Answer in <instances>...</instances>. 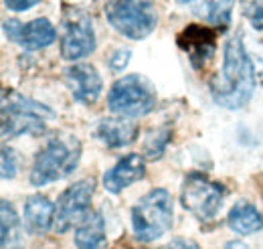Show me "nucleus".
<instances>
[{
    "instance_id": "1",
    "label": "nucleus",
    "mask_w": 263,
    "mask_h": 249,
    "mask_svg": "<svg viewBox=\"0 0 263 249\" xmlns=\"http://www.w3.org/2000/svg\"><path fill=\"white\" fill-rule=\"evenodd\" d=\"M253 87H255L253 63L243 47V41L239 37H233L225 45L221 71L211 81L213 97L219 105L237 110L251 99Z\"/></svg>"
},
{
    "instance_id": "2",
    "label": "nucleus",
    "mask_w": 263,
    "mask_h": 249,
    "mask_svg": "<svg viewBox=\"0 0 263 249\" xmlns=\"http://www.w3.org/2000/svg\"><path fill=\"white\" fill-rule=\"evenodd\" d=\"M79 156H81V144L77 138L73 136L53 138L34 158L31 183L34 187H43L63 176H69L77 168Z\"/></svg>"
},
{
    "instance_id": "3",
    "label": "nucleus",
    "mask_w": 263,
    "mask_h": 249,
    "mask_svg": "<svg viewBox=\"0 0 263 249\" xmlns=\"http://www.w3.org/2000/svg\"><path fill=\"white\" fill-rule=\"evenodd\" d=\"M172 219H174L172 197L164 188H154L144 199H140L132 209L134 235L146 243L160 239L172 227Z\"/></svg>"
},
{
    "instance_id": "4",
    "label": "nucleus",
    "mask_w": 263,
    "mask_h": 249,
    "mask_svg": "<svg viewBox=\"0 0 263 249\" xmlns=\"http://www.w3.org/2000/svg\"><path fill=\"white\" fill-rule=\"evenodd\" d=\"M53 116L55 114L49 108L10 92L2 99V136L16 138L25 134H43L45 118Z\"/></svg>"
},
{
    "instance_id": "5",
    "label": "nucleus",
    "mask_w": 263,
    "mask_h": 249,
    "mask_svg": "<svg viewBox=\"0 0 263 249\" xmlns=\"http://www.w3.org/2000/svg\"><path fill=\"white\" fill-rule=\"evenodd\" d=\"M156 105V92L152 83L142 75H126L114 83L107 95V108L122 116L136 118L152 112Z\"/></svg>"
},
{
    "instance_id": "6",
    "label": "nucleus",
    "mask_w": 263,
    "mask_h": 249,
    "mask_svg": "<svg viewBox=\"0 0 263 249\" xmlns=\"http://www.w3.org/2000/svg\"><path fill=\"white\" fill-rule=\"evenodd\" d=\"M105 16L116 31L134 41L146 39L158 23V14L148 0H111Z\"/></svg>"
},
{
    "instance_id": "7",
    "label": "nucleus",
    "mask_w": 263,
    "mask_h": 249,
    "mask_svg": "<svg viewBox=\"0 0 263 249\" xmlns=\"http://www.w3.org/2000/svg\"><path fill=\"white\" fill-rule=\"evenodd\" d=\"M182 205L200 221H211L219 213L223 199H225V188L219 183L209 181L202 174H189L182 183L180 192Z\"/></svg>"
},
{
    "instance_id": "8",
    "label": "nucleus",
    "mask_w": 263,
    "mask_h": 249,
    "mask_svg": "<svg viewBox=\"0 0 263 249\" xmlns=\"http://www.w3.org/2000/svg\"><path fill=\"white\" fill-rule=\"evenodd\" d=\"M96 185L93 181H79L67 188L55 205V231L65 233L71 227H79L91 215V197Z\"/></svg>"
},
{
    "instance_id": "9",
    "label": "nucleus",
    "mask_w": 263,
    "mask_h": 249,
    "mask_svg": "<svg viewBox=\"0 0 263 249\" xmlns=\"http://www.w3.org/2000/svg\"><path fill=\"white\" fill-rule=\"evenodd\" d=\"M96 49V34L93 25L87 14L75 10L67 14L61 34V55L67 61H77L91 55Z\"/></svg>"
},
{
    "instance_id": "10",
    "label": "nucleus",
    "mask_w": 263,
    "mask_h": 249,
    "mask_svg": "<svg viewBox=\"0 0 263 249\" xmlns=\"http://www.w3.org/2000/svg\"><path fill=\"white\" fill-rule=\"evenodd\" d=\"M4 31L8 34L10 41L18 43L27 51H39L55 43L57 31L47 19H34L27 25H21L16 21L4 23Z\"/></svg>"
},
{
    "instance_id": "11",
    "label": "nucleus",
    "mask_w": 263,
    "mask_h": 249,
    "mask_svg": "<svg viewBox=\"0 0 263 249\" xmlns=\"http://www.w3.org/2000/svg\"><path fill=\"white\" fill-rule=\"evenodd\" d=\"M65 81L73 97L81 103H93L101 94V77L89 63L71 65L65 73Z\"/></svg>"
},
{
    "instance_id": "12",
    "label": "nucleus",
    "mask_w": 263,
    "mask_h": 249,
    "mask_svg": "<svg viewBox=\"0 0 263 249\" xmlns=\"http://www.w3.org/2000/svg\"><path fill=\"white\" fill-rule=\"evenodd\" d=\"M146 174V162L140 154L124 156L114 168H109L103 174V187L107 188L111 194L122 192L124 188L142 181Z\"/></svg>"
},
{
    "instance_id": "13",
    "label": "nucleus",
    "mask_w": 263,
    "mask_h": 249,
    "mask_svg": "<svg viewBox=\"0 0 263 249\" xmlns=\"http://www.w3.org/2000/svg\"><path fill=\"white\" fill-rule=\"evenodd\" d=\"M178 45L184 53H189L191 61L195 63V67H202L215 53V37L213 32L206 31L204 27H186L178 37Z\"/></svg>"
},
{
    "instance_id": "14",
    "label": "nucleus",
    "mask_w": 263,
    "mask_h": 249,
    "mask_svg": "<svg viewBox=\"0 0 263 249\" xmlns=\"http://www.w3.org/2000/svg\"><path fill=\"white\" fill-rule=\"evenodd\" d=\"M55 225V205L43 197V194H33L25 203V227L34 233H47Z\"/></svg>"
},
{
    "instance_id": "15",
    "label": "nucleus",
    "mask_w": 263,
    "mask_h": 249,
    "mask_svg": "<svg viewBox=\"0 0 263 249\" xmlns=\"http://www.w3.org/2000/svg\"><path fill=\"white\" fill-rule=\"evenodd\" d=\"M98 136L109 148H122V146H128L136 140L138 128L132 122H126L124 118H111V120L99 122Z\"/></svg>"
},
{
    "instance_id": "16",
    "label": "nucleus",
    "mask_w": 263,
    "mask_h": 249,
    "mask_svg": "<svg viewBox=\"0 0 263 249\" xmlns=\"http://www.w3.org/2000/svg\"><path fill=\"white\" fill-rule=\"evenodd\" d=\"M75 245L79 249H107L105 223L99 213H91L75 231Z\"/></svg>"
},
{
    "instance_id": "17",
    "label": "nucleus",
    "mask_w": 263,
    "mask_h": 249,
    "mask_svg": "<svg viewBox=\"0 0 263 249\" xmlns=\"http://www.w3.org/2000/svg\"><path fill=\"white\" fill-rule=\"evenodd\" d=\"M227 223L233 231H237L239 235H251L255 231H259L263 227L261 213L249 205V203H237L229 211Z\"/></svg>"
},
{
    "instance_id": "18",
    "label": "nucleus",
    "mask_w": 263,
    "mask_h": 249,
    "mask_svg": "<svg viewBox=\"0 0 263 249\" xmlns=\"http://www.w3.org/2000/svg\"><path fill=\"white\" fill-rule=\"evenodd\" d=\"M231 6H233V0H206L202 10L206 12L209 21L217 25H227L231 16Z\"/></svg>"
},
{
    "instance_id": "19",
    "label": "nucleus",
    "mask_w": 263,
    "mask_h": 249,
    "mask_svg": "<svg viewBox=\"0 0 263 249\" xmlns=\"http://www.w3.org/2000/svg\"><path fill=\"white\" fill-rule=\"evenodd\" d=\"M18 229V219L8 201H2V247L6 249L12 241L14 231Z\"/></svg>"
},
{
    "instance_id": "20",
    "label": "nucleus",
    "mask_w": 263,
    "mask_h": 249,
    "mask_svg": "<svg viewBox=\"0 0 263 249\" xmlns=\"http://www.w3.org/2000/svg\"><path fill=\"white\" fill-rule=\"evenodd\" d=\"M168 138H170L168 130H164V128L154 130V132L148 136V140H146V156H148L150 160L160 158L162 152H164V146H166V142H168Z\"/></svg>"
},
{
    "instance_id": "21",
    "label": "nucleus",
    "mask_w": 263,
    "mask_h": 249,
    "mask_svg": "<svg viewBox=\"0 0 263 249\" xmlns=\"http://www.w3.org/2000/svg\"><path fill=\"white\" fill-rule=\"evenodd\" d=\"M16 176V162H14V152L8 150L6 146L2 148V179L10 181Z\"/></svg>"
},
{
    "instance_id": "22",
    "label": "nucleus",
    "mask_w": 263,
    "mask_h": 249,
    "mask_svg": "<svg viewBox=\"0 0 263 249\" xmlns=\"http://www.w3.org/2000/svg\"><path fill=\"white\" fill-rule=\"evenodd\" d=\"M247 16L253 23V27L263 29V0H255L253 8H247Z\"/></svg>"
},
{
    "instance_id": "23",
    "label": "nucleus",
    "mask_w": 263,
    "mask_h": 249,
    "mask_svg": "<svg viewBox=\"0 0 263 249\" xmlns=\"http://www.w3.org/2000/svg\"><path fill=\"white\" fill-rule=\"evenodd\" d=\"M41 0H4V4L10 8V10H14V12H23V10H29V8H33L34 4H39Z\"/></svg>"
},
{
    "instance_id": "24",
    "label": "nucleus",
    "mask_w": 263,
    "mask_h": 249,
    "mask_svg": "<svg viewBox=\"0 0 263 249\" xmlns=\"http://www.w3.org/2000/svg\"><path fill=\"white\" fill-rule=\"evenodd\" d=\"M128 59H130V51H116L109 59V65H111L114 71H120L122 67H126Z\"/></svg>"
},
{
    "instance_id": "25",
    "label": "nucleus",
    "mask_w": 263,
    "mask_h": 249,
    "mask_svg": "<svg viewBox=\"0 0 263 249\" xmlns=\"http://www.w3.org/2000/svg\"><path fill=\"white\" fill-rule=\"evenodd\" d=\"M164 249H200L193 241V239H184V237H176V239H172Z\"/></svg>"
},
{
    "instance_id": "26",
    "label": "nucleus",
    "mask_w": 263,
    "mask_h": 249,
    "mask_svg": "<svg viewBox=\"0 0 263 249\" xmlns=\"http://www.w3.org/2000/svg\"><path fill=\"white\" fill-rule=\"evenodd\" d=\"M225 249H249V245H245L243 241H229Z\"/></svg>"
},
{
    "instance_id": "27",
    "label": "nucleus",
    "mask_w": 263,
    "mask_h": 249,
    "mask_svg": "<svg viewBox=\"0 0 263 249\" xmlns=\"http://www.w3.org/2000/svg\"><path fill=\"white\" fill-rule=\"evenodd\" d=\"M180 4H186V2H193V0H178Z\"/></svg>"
},
{
    "instance_id": "28",
    "label": "nucleus",
    "mask_w": 263,
    "mask_h": 249,
    "mask_svg": "<svg viewBox=\"0 0 263 249\" xmlns=\"http://www.w3.org/2000/svg\"><path fill=\"white\" fill-rule=\"evenodd\" d=\"M259 65H261V79H263V59L259 61Z\"/></svg>"
}]
</instances>
